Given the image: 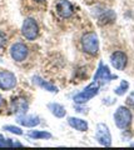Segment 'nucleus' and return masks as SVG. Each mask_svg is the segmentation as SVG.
<instances>
[{
    "label": "nucleus",
    "instance_id": "9d476101",
    "mask_svg": "<svg viewBox=\"0 0 134 150\" xmlns=\"http://www.w3.org/2000/svg\"><path fill=\"white\" fill-rule=\"evenodd\" d=\"M110 64L113 65L114 69L117 70H123L125 69L127 64H128V58H127V54L124 51L121 50H117L110 55Z\"/></svg>",
    "mask_w": 134,
    "mask_h": 150
},
{
    "label": "nucleus",
    "instance_id": "aec40b11",
    "mask_svg": "<svg viewBox=\"0 0 134 150\" xmlns=\"http://www.w3.org/2000/svg\"><path fill=\"white\" fill-rule=\"evenodd\" d=\"M125 101H127V105H128V106H130V108H134V91H133V93H130V94H129Z\"/></svg>",
    "mask_w": 134,
    "mask_h": 150
},
{
    "label": "nucleus",
    "instance_id": "a211bd4d",
    "mask_svg": "<svg viewBox=\"0 0 134 150\" xmlns=\"http://www.w3.org/2000/svg\"><path fill=\"white\" fill-rule=\"evenodd\" d=\"M3 129L9 131V133L15 134V135H23V130L19 128V126H15V125H4Z\"/></svg>",
    "mask_w": 134,
    "mask_h": 150
},
{
    "label": "nucleus",
    "instance_id": "6e6552de",
    "mask_svg": "<svg viewBox=\"0 0 134 150\" xmlns=\"http://www.w3.org/2000/svg\"><path fill=\"white\" fill-rule=\"evenodd\" d=\"M28 54H29V49L24 43H14L10 46V56L18 63L24 62L28 58Z\"/></svg>",
    "mask_w": 134,
    "mask_h": 150
},
{
    "label": "nucleus",
    "instance_id": "dca6fc26",
    "mask_svg": "<svg viewBox=\"0 0 134 150\" xmlns=\"http://www.w3.org/2000/svg\"><path fill=\"white\" fill-rule=\"evenodd\" d=\"M28 137L36 140H48V139H52V134L45 130H30L28 133Z\"/></svg>",
    "mask_w": 134,
    "mask_h": 150
},
{
    "label": "nucleus",
    "instance_id": "20e7f679",
    "mask_svg": "<svg viewBox=\"0 0 134 150\" xmlns=\"http://www.w3.org/2000/svg\"><path fill=\"white\" fill-rule=\"evenodd\" d=\"M21 34L25 38L26 40L33 41L35 40L39 35V25L36 23L35 19L33 18H26L24 21H23L21 25Z\"/></svg>",
    "mask_w": 134,
    "mask_h": 150
},
{
    "label": "nucleus",
    "instance_id": "9b49d317",
    "mask_svg": "<svg viewBox=\"0 0 134 150\" xmlns=\"http://www.w3.org/2000/svg\"><path fill=\"white\" fill-rule=\"evenodd\" d=\"M16 123L26 128H35L40 124V119L35 115H26V114H19L16 118Z\"/></svg>",
    "mask_w": 134,
    "mask_h": 150
},
{
    "label": "nucleus",
    "instance_id": "412c9836",
    "mask_svg": "<svg viewBox=\"0 0 134 150\" xmlns=\"http://www.w3.org/2000/svg\"><path fill=\"white\" fill-rule=\"evenodd\" d=\"M0 146H8L6 145V139L4 138L1 134H0Z\"/></svg>",
    "mask_w": 134,
    "mask_h": 150
},
{
    "label": "nucleus",
    "instance_id": "0eeeda50",
    "mask_svg": "<svg viewBox=\"0 0 134 150\" xmlns=\"http://www.w3.org/2000/svg\"><path fill=\"white\" fill-rule=\"evenodd\" d=\"M16 76L15 74L9 70H0V89L1 90H11L16 86Z\"/></svg>",
    "mask_w": 134,
    "mask_h": 150
},
{
    "label": "nucleus",
    "instance_id": "5701e85b",
    "mask_svg": "<svg viewBox=\"0 0 134 150\" xmlns=\"http://www.w3.org/2000/svg\"><path fill=\"white\" fill-rule=\"evenodd\" d=\"M34 1H36V3H43V1H45V0H34Z\"/></svg>",
    "mask_w": 134,
    "mask_h": 150
},
{
    "label": "nucleus",
    "instance_id": "f8f14e48",
    "mask_svg": "<svg viewBox=\"0 0 134 150\" xmlns=\"http://www.w3.org/2000/svg\"><path fill=\"white\" fill-rule=\"evenodd\" d=\"M68 124L70 128H73L74 130L80 131V133H85L89 129V125H88V121L80 118H75V116H69L68 118Z\"/></svg>",
    "mask_w": 134,
    "mask_h": 150
},
{
    "label": "nucleus",
    "instance_id": "4468645a",
    "mask_svg": "<svg viewBox=\"0 0 134 150\" xmlns=\"http://www.w3.org/2000/svg\"><path fill=\"white\" fill-rule=\"evenodd\" d=\"M48 109L55 118L62 119L67 115V110L62 104H58V103H49L48 104Z\"/></svg>",
    "mask_w": 134,
    "mask_h": 150
},
{
    "label": "nucleus",
    "instance_id": "7ed1b4c3",
    "mask_svg": "<svg viewBox=\"0 0 134 150\" xmlns=\"http://www.w3.org/2000/svg\"><path fill=\"white\" fill-rule=\"evenodd\" d=\"M132 111L127 106H119L114 112V123L117 125V128H119L121 130L128 129L132 124Z\"/></svg>",
    "mask_w": 134,
    "mask_h": 150
},
{
    "label": "nucleus",
    "instance_id": "f03ea898",
    "mask_svg": "<svg viewBox=\"0 0 134 150\" xmlns=\"http://www.w3.org/2000/svg\"><path fill=\"white\" fill-rule=\"evenodd\" d=\"M80 44H82V50L91 56H95L99 53V39L93 31H88L85 34H83Z\"/></svg>",
    "mask_w": 134,
    "mask_h": 150
},
{
    "label": "nucleus",
    "instance_id": "ddd939ff",
    "mask_svg": "<svg viewBox=\"0 0 134 150\" xmlns=\"http://www.w3.org/2000/svg\"><path fill=\"white\" fill-rule=\"evenodd\" d=\"M28 108H29V104L24 98H15L14 100H11V110L16 114H25Z\"/></svg>",
    "mask_w": 134,
    "mask_h": 150
},
{
    "label": "nucleus",
    "instance_id": "39448f33",
    "mask_svg": "<svg viewBox=\"0 0 134 150\" xmlns=\"http://www.w3.org/2000/svg\"><path fill=\"white\" fill-rule=\"evenodd\" d=\"M95 139H96V142L100 145H103V146H110V145H112V134H110V130L107 126V124L99 123L96 125Z\"/></svg>",
    "mask_w": 134,
    "mask_h": 150
},
{
    "label": "nucleus",
    "instance_id": "423d86ee",
    "mask_svg": "<svg viewBox=\"0 0 134 150\" xmlns=\"http://www.w3.org/2000/svg\"><path fill=\"white\" fill-rule=\"evenodd\" d=\"M113 79H117V76L110 73L109 68H108L103 62H100L99 65H98V69H96V71H95V74H94L93 80L98 81L100 85H101V84L109 83L110 80H113Z\"/></svg>",
    "mask_w": 134,
    "mask_h": 150
},
{
    "label": "nucleus",
    "instance_id": "4be33fe9",
    "mask_svg": "<svg viewBox=\"0 0 134 150\" xmlns=\"http://www.w3.org/2000/svg\"><path fill=\"white\" fill-rule=\"evenodd\" d=\"M4 106V98L1 96V94H0V109Z\"/></svg>",
    "mask_w": 134,
    "mask_h": 150
},
{
    "label": "nucleus",
    "instance_id": "1a4fd4ad",
    "mask_svg": "<svg viewBox=\"0 0 134 150\" xmlns=\"http://www.w3.org/2000/svg\"><path fill=\"white\" fill-rule=\"evenodd\" d=\"M55 10L59 14V16L63 19H69L73 13H74V8L73 4L69 0H58L55 3Z\"/></svg>",
    "mask_w": 134,
    "mask_h": 150
},
{
    "label": "nucleus",
    "instance_id": "f3484780",
    "mask_svg": "<svg viewBox=\"0 0 134 150\" xmlns=\"http://www.w3.org/2000/svg\"><path fill=\"white\" fill-rule=\"evenodd\" d=\"M128 89H129V83L127 80H122L121 84L114 89V93L117 94V95H124V94L127 93Z\"/></svg>",
    "mask_w": 134,
    "mask_h": 150
},
{
    "label": "nucleus",
    "instance_id": "2eb2a0df",
    "mask_svg": "<svg viewBox=\"0 0 134 150\" xmlns=\"http://www.w3.org/2000/svg\"><path fill=\"white\" fill-rule=\"evenodd\" d=\"M33 81H34V84H36L38 86L43 88L44 90H47V91H49V93H58V91H59L58 88L55 86L54 84L49 83V81H47V80H44V79H41L40 76H33Z\"/></svg>",
    "mask_w": 134,
    "mask_h": 150
},
{
    "label": "nucleus",
    "instance_id": "6ab92c4d",
    "mask_svg": "<svg viewBox=\"0 0 134 150\" xmlns=\"http://www.w3.org/2000/svg\"><path fill=\"white\" fill-rule=\"evenodd\" d=\"M6 41H8V38L5 35V33L0 30V49H3L6 45Z\"/></svg>",
    "mask_w": 134,
    "mask_h": 150
},
{
    "label": "nucleus",
    "instance_id": "f257e3e1",
    "mask_svg": "<svg viewBox=\"0 0 134 150\" xmlns=\"http://www.w3.org/2000/svg\"><path fill=\"white\" fill-rule=\"evenodd\" d=\"M99 89H100V84L98 81L93 80L89 85H86L84 89H83L82 91H79L78 94H75L73 98V100L75 104L78 105H83L85 104V103H88L90 99H93L94 96L98 95L99 93Z\"/></svg>",
    "mask_w": 134,
    "mask_h": 150
}]
</instances>
